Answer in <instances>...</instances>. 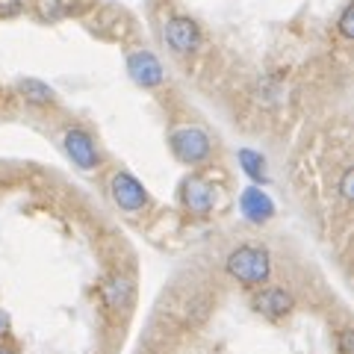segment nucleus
<instances>
[{
	"instance_id": "nucleus-5",
	"label": "nucleus",
	"mask_w": 354,
	"mask_h": 354,
	"mask_svg": "<svg viewBox=\"0 0 354 354\" xmlns=\"http://www.w3.org/2000/svg\"><path fill=\"white\" fill-rule=\"evenodd\" d=\"M109 195H113V201L121 209H127V213H139V209H145V204H148L145 186L127 171L113 174V180H109Z\"/></svg>"
},
{
	"instance_id": "nucleus-13",
	"label": "nucleus",
	"mask_w": 354,
	"mask_h": 354,
	"mask_svg": "<svg viewBox=\"0 0 354 354\" xmlns=\"http://www.w3.org/2000/svg\"><path fill=\"white\" fill-rule=\"evenodd\" d=\"M339 36L342 39H351L354 36V6L351 3H346L342 6V12H339Z\"/></svg>"
},
{
	"instance_id": "nucleus-17",
	"label": "nucleus",
	"mask_w": 354,
	"mask_h": 354,
	"mask_svg": "<svg viewBox=\"0 0 354 354\" xmlns=\"http://www.w3.org/2000/svg\"><path fill=\"white\" fill-rule=\"evenodd\" d=\"M0 354H15V351H9V348H3V346H0Z\"/></svg>"
},
{
	"instance_id": "nucleus-9",
	"label": "nucleus",
	"mask_w": 354,
	"mask_h": 354,
	"mask_svg": "<svg viewBox=\"0 0 354 354\" xmlns=\"http://www.w3.org/2000/svg\"><path fill=\"white\" fill-rule=\"evenodd\" d=\"M133 295H136V286L124 274H113L101 283V298L109 310H127L133 304Z\"/></svg>"
},
{
	"instance_id": "nucleus-3",
	"label": "nucleus",
	"mask_w": 354,
	"mask_h": 354,
	"mask_svg": "<svg viewBox=\"0 0 354 354\" xmlns=\"http://www.w3.org/2000/svg\"><path fill=\"white\" fill-rule=\"evenodd\" d=\"M169 145H171V153L180 162L186 165H198V162H204L209 157V151H213V145H209V136L204 130H198V127H180V130H174L171 133V139H169Z\"/></svg>"
},
{
	"instance_id": "nucleus-16",
	"label": "nucleus",
	"mask_w": 354,
	"mask_h": 354,
	"mask_svg": "<svg viewBox=\"0 0 354 354\" xmlns=\"http://www.w3.org/2000/svg\"><path fill=\"white\" fill-rule=\"evenodd\" d=\"M6 330H9V316L3 313V310H0V337H3Z\"/></svg>"
},
{
	"instance_id": "nucleus-10",
	"label": "nucleus",
	"mask_w": 354,
	"mask_h": 354,
	"mask_svg": "<svg viewBox=\"0 0 354 354\" xmlns=\"http://www.w3.org/2000/svg\"><path fill=\"white\" fill-rule=\"evenodd\" d=\"M254 307L269 319H281L292 310V295L283 292V290H263L257 298H254Z\"/></svg>"
},
{
	"instance_id": "nucleus-1",
	"label": "nucleus",
	"mask_w": 354,
	"mask_h": 354,
	"mask_svg": "<svg viewBox=\"0 0 354 354\" xmlns=\"http://www.w3.org/2000/svg\"><path fill=\"white\" fill-rule=\"evenodd\" d=\"M225 269H227L230 278H236L248 286H260V283L269 281V272H272L269 251L257 248V245H242V248L227 254Z\"/></svg>"
},
{
	"instance_id": "nucleus-2",
	"label": "nucleus",
	"mask_w": 354,
	"mask_h": 354,
	"mask_svg": "<svg viewBox=\"0 0 354 354\" xmlns=\"http://www.w3.org/2000/svg\"><path fill=\"white\" fill-rule=\"evenodd\" d=\"M162 39L177 57H189L201 48V27L189 15H171L162 27Z\"/></svg>"
},
{
	"instance_id": "nucleus-15",
	"label": "nucleus",
	"mask_w": 354,
	"mask_h": 354,
	"mask_svg": "<svg viewBox=\"0 0 354 354\" xmlns=\"http://www.w3.org/2000/svg\"><path fill=\"white\" fill-rule=\"evenodd\" d=\"M351 337H354L351 328H346V330L339 334V354H351Z\"/></svg>"
},
{
	"instance_id": "nucleus-4",
	"label": "nucleus",
	"mask_w": 354,
	"mask_h": 354,
	"mask_svg": "<svg viewBox=\"0 0 354 354\" xmlns=\"http://www.w3.org/2000/svg\"><path fill=\"white\" fill-rule=\"evenodd\" d=\"M62 148H65V153H68V160L77 165V169L92 171V169H97V165H101V153H97L95 139L88 136L86 130H80V127L65 130V136H62Z\"/></svg>"
},
{
	"instance_id": "nucleus-7",
	"label": "nucleus",
	"mask_w": 354,
	"mask_h": 354,
	"mask_svg": "<svg viewBox=\"0 0 354 354\" xmlns=\"http://www.w3.org/2000/svg\"><path fill=\"white\" fill-rule=\"evenodd\" d=\"M180 198H183V207L195 216H207L216 204V189L209 186L204 177L189 174L186 180L180 183Z\"/></svg>"
},
{
	"instance_id": "nucleus-12",
	"label": "nucleus",
	"mask_w": 354,
	"mask_h": 354,
	"mask_svg": "<svg viewBox=\"0 0 354 354\" xmlns=\"http://www.w3.org/2000/svg\"><path fill=\"white\" fill-rule=\"evenodd\" d=\"M236 160H239L242 171H245L251 180H257V183H266V180H269V174H266V160H263V153L251 151V148H242V151L236 153Z\"/></svg>"
},
{
	"instance_id": "nucleus-14",
	"label": "nucleus",
	"mask_w": 354,
	"mask_h": 354,
	"mask_svg": "<svg viewBox=\"0 0 354 354\" xmlns=\"http://www.w3.org/2000/svg\"><path fill=\"white\" fill-rule=\"evenodd\" d=\"M351 180H354V171L346 169L342 171V180H339V195L346 198V201H351Z\"/></svg>"
},
{
	"instance_id": "nucleus-11",
	"label": "nucleus",
	"mask_w": 354,
	"mask_h": 354,
	"mask_svg": "<svg viewBox=\"0 0 354 354\" xmlns=\"http://www.w3.org/2000/svg\"><path fill=\"white\" fill-rule=\"evenodd\" d=\"M18 92L24 95V101H30V104H36V106H48V104H53V88L48 86V83H41V80H36V77H24V80L18 83Z\"/></svg>"
},
{
	"instance_id": "nucleus-6",
	"label": "nucleus",
	"mask_w": 354,
	"mask_h": 354,
	"mask_svg": "<svg viewBox=\"0 0 354 354\" xmlns=\"http://www.w3.org/2000/svg\"><path fill=\"white\" fill-rule=\"evenodd\" d=\"M127 74H130V80L136 86H142V88H153V86H160L165 80L162 65H160V59L153 57L151 50H133V53H127Z\"/></svg>"
},
{
	"instance_id": "nucleus-8",
	"label": "nucleus",
	"mask_w": 354,
	"mask_h": 354,
	"mask_svg": "<svg viewBox=\"0 0 354 354\" xmlns=\"http://www.w3.org/2000/svg\"><path fill=\"white\" fill-rule=\"evenodd\" d=\"M239 209H242V216H245L251 225H263V221H269L274 216L272 198L266 195L263 189H257V186H248V189L239 195Z\"/></svg>"
}]
</instances>
